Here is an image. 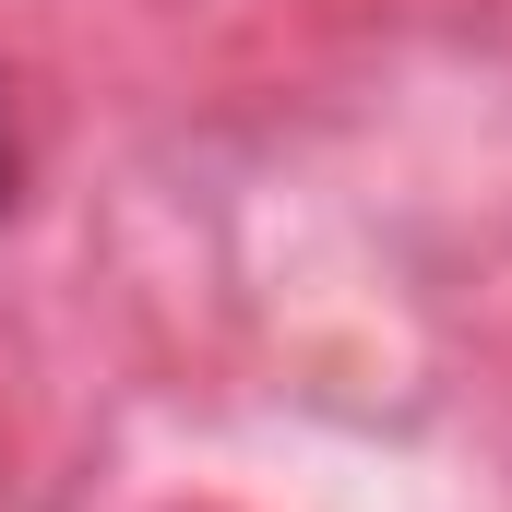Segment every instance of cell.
<instances>
[{
	"instance_id": "6da1fadb",
	"label": "cell",
	"mask_w": 512,
	"mask_h": 512,
	"mask_svg": "<svg viewBox=\"0 0 512 512\" xmlns=\"http://www.w3.org/2000/svg\"><path fill=\"white\" fill-rule=\"evenodd\" d=\"M12 179H24V155H12V108H0V215H12Z\"/></svg>"
}]
</instances>
